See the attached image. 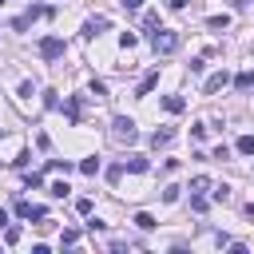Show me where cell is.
I'll return each mask as SVG.
<instances>
[{
	"label": "cell",
	"instance_id": "cell-1",
	"mask_svg": "<svg viewBox=\"0 0 254 254\" xmlns=\"http://www.w3.org/2000/svg\"><path fill=\"white\" fill-rule=\"evenodd\" d=\"M111 139L131 147V143L139 139V131H135V119H127V115H115V123H111Z\"/></svg>",
	"mask_w": 254,
	"mask_h": 254
},
{
	"label": "cell",
	"instance_id": "cell-2",
	"mask_svg": "<svg viewBox=\"0 0 254 254\" xmlns=\"http://www.w3.org/2000/svg\"><path fill=\"white\" fill-rule=\"evenodd\" d=\"M151 48H155L159 56H171V52L179 48V32H167V28H155V32H151Z\"/></svg>",
	"mask_w": 254,
	"mask_h": 254
},
{
	"label": "cell",
	"instance_id": "cell-3",
	"mask_svg": "<svg viewBox=\"0 0 254 254\" xmlns=\"http://www.w3.org/2000/svg\"><path fill=\"white\" fill-rule=\"evenodd\" d=\"M40 56H44V60H60V56H64V40H60V36L40 40Z\"/></svg>",
	"mask_w": 254,
	"mask_h": 254
},
{
	"label": "cell",
	"instance_id": "cell-4",
	"mask_svg": "<svg viewBox=\"0 0 254 254\" xmlns=\"http://www.w3.org/2000/svg\"><path fill=\"white\" fill-rule=\"evenodd\" d=\"M230 83V75L226 71H214V75H206V83H202V95H214V91H222Z\"/></svg>",
	"mask_w": 254,
	"mask_h": 254
},
{
	"label": "cell",
	"instance_id": "cell-5",
	"mask_svg": "<svg viewBox=\"0 0 254 254\" xmlns=\"http://www.w3.org/2000/svg\"><path fill=\"white\" fill-rule=\"evenodd\" d=\"M16 214H20V218H40V222L48 218V210H44L40 202H16Z\"/></svg>",
	"mask_w": 254,
	"mask_h": 254
},
{
	"label": "cell",
	"instance_id": "cell-6",
	"mask_svg": "<svg viewBox=\"0 0 254 254\" xmlns=\"http://www.w3.org/2000/svg\"><path fill=\"white\" fill-rule=\"evenodd\" d=\"M107 24H111V20H107V16H91V20H87V24H83V36H99V32H103V28H107Z\"/></svg>",
	"mask_w": 254,
	"mask_h": 254
},
{
	"label": "cell",
	"instance_id": "cell-7",
	"mask_svg": "<svg viewBox=\"0 0 254 254\" xmlns=\"http://www.w3.org/2000/svg\"><path fill=\"white\" fill-rule=\"evenodd\" d=\"M147 167H151V163H147L143 155H127V159H123V171H135V175H143Z\"/></svg>",
	"mask_w": 254,
	"mask_h": 254
},
{
	"label": "cell",
	"instance_id": "cell-8",
	"mask_svg": "<svg viewBox=\"0 0 254 254\" xmlns=\"http://www.w3.org/2000/svg\"><path fill=\"white\" fill-rule=\"evenodd\" d=\"M155 83H159V71H147V75L139 79V87H135V95H147V91H151Z\"/></svg>",
	"mask_w": 254,
	"mask_h": 254
},
{
	"label": "cell",
	"instance_id": "cell-9",
	"mask_svg": "<svg viewBox=\"0 0 254 254\" xmlns=\"http://www.w3.org/2000/svg\"><path fill=\"white\" fill-rule=\"evenodd\" d=\"M234 87H238V91H250V87H254V67H250V71H238V75H234Z\"/></svg>",
	"mask_w": 254,
	"mask_h": 254
},
{
	"label": "cell",
	"instance_id": "cell-10",
	"mask_svg": "<svg viewBox=\"0 0 254 254\" xmlns=\"http://www.w3.org/2000/svg\"><path fill=\"white\" fill-rule=\"evenodd\" d=\"M64 111H67V119H71V123H79V111H83V107H79V95H71V99L64 103Z\"/></svg>",
	"mask_w": 254,
	"mask_h": 254
},
{
	"label": "cell",
	"instance_id": "cell-11",
	"mask_svg": "<svg viewBox=\"0 0 254 254\" xmlns=\"http://www.w3.org/2000/svg\"><path fill=\"white\" fill-rule=\"evenodd\" d=\"M171 139H175V131H171V127H163V131H155V135H151V147H167Z\"/></svg>",
	"mask_w": 254,
	"mask_h": 254
},
{
	"label": "cell",
	"instance_id": "cell-12",
	"mask_svg": "<svg viewBox=\"0 0 254 254\" xmlns=\"http://www.w3.org/2000/svg\"><path fill=\"white\" fill-rule=\"evenodd\" d=\"M131 222H135V226H139V230H155V226H159V222H155V218H151V214H147V210H139V214H135V218H131Z\"/></svg>",
	"mask_w": 254,
	"mask_h": 254
},
{
	"label": "cell",
	"instance_id": "cell-13",
	"mask_svg": "<svg viewBox=\"0 0 254 254\" xmlns=\"http://www.w3.org/2000/svg\"><path fill=\"white\" fill-rule=\"evenodd\" d=\"M163 107H167L171 115H179V111H183L187 103H183V95H167V99H163Z\"/></svg>",
	"mask_w": 254,
	"mask_h": 254
},
{
	"label": "cell",
	"instance_id": "cell-14",
	"mask_svg": "<svg viewBox=\"0 0 254 254\" xmlns=\"http://www.w3.org/2000/svg\"><path fill=\"white\" fill-rule=\"evenodd\" d=\"M202 190H210V179L206 175H194L190 179V194H202Z\"/></svg>",
	"mask_w": 254,
	"mask_h": 254
},
{
	"label": "cell",
	"instance_id": "cell-15",
	"mask_svg": "<svg viewBox=\"0 0 254 254\" xmlns=\"http://www.w3.org/2000/svg\"><path fill=\"white\" fill-rule=\"evenodd\" d=\"M206 28L222 32V28H230V16H226V12H222V16H210V20H206Z\"/></svg>",
	"mask_w": 254,
	"mask_h": 254
},
{
	"label": "cell",
	"instance_id": "cell-16",
	"mask_svg": "<svg viewBox=\"0 0 254 254\" xmlns=\"http://www.w3.org/2000/svg\"><path fill=\"white\" fill-rule=\"evenodd\" d=\"M79 171H83V175H99V159H95V155H91V159H79Z\"/></svg>",
	"mask_w": 254,
	"mask_h": 254
},
{
	"label": "cell",
	"instance_id": "cell-17",
	"mask_svg": "<svg viewBox=\"0 0 254 254\" xmlns=\"http://www.w3.org/2000/svg\"><path fill=\"white\" fill-rule=\"evenodd\" d=\"M67 190H71V187H67V183H52V187H48V194H52V198H64V194H67Z\"/></svg>",
	"mask_w": 254,
	"mask_h": 254
},
{
	"label": "cell",
	"instance_id": "cell-18",
	"mask_svg": "<svg viewBox=\"0 0 254 254\" xmlns=\"http://www.w3.org/2000/svg\"><path fill=\"white\" fill-rule=\"evenodd\" d=\"M4 242L16 246V242H20V226H4Z\"/></svg>",
	"mask_w": 254,
	"mask_h": 254
},
{
	"label": "cell",
	"instance_id": "cell-19",
	"mask_svg": "<svg viewBox=\"0 0 254 254\" xmlns=\"http://www.w3.org/2000/svg\"><path fill=\"white\" fill-rule=\"evenodd\" d=\"M238 151H242V155H254V135H242V139H238Z\"/></svg>",
	"mask_w": 254,
	"mask_h": 254
},
{
	"label": "cell",
	"instance_id": "cell-20",
	"mask_svg": "<svg viewBox=\"0 0 254 254\" xmlns=\"http://www.w3.org/2000/svg\"><path fill=\"white\" fill-rule=\"evenodd\" d=\"M206 206H210V202H206V198H202V194H190V210H198V214H202V210H206Z\"/></svg>",
	"mask_w": 254,
	"mask_h": 254
},
{
	"label": "cell",
	"instance_id": "cell-21",
	"mask_svg": "<svg viewBox=\"0 0 254 254\" xmlns=\"http://www.w3.org/2000/svg\"><path fill=\"white\" fill-rule=\"evenodd\" d=\"M60 242H64V246H75V242H79V230H64Z\"/></svg>",
	"mask_w": 254,
	"mask_h": 254
},
{
	"label": "cell",
	"instance_id": "cell-22",
	"mask_svg": "<svg viewBox=\"0 0 254 254\" xmlns=\"http://www.w3.org/2000/svg\"><path fill=\"white\" fill-rule=\"evenodd\" d=\"M143 28H147V32H155V28H159V16H155V12H147V16H143Z\"/></svg>",
	"mask_w": 254,
	"mask_h": 254
},
{
	"label": "cell",
	"instance_id": "cell-23",
	"mask_svg": "<svg viewBox=\"0 0 254 254\" xmlns=\"http://www.w3.org/2000/svg\"><path fill=\"white\" fill-rule=\"evenodd\" d=\"M48 167H52V171H64V175H67V171H71V163H67V159H52V163H48Z\"/></svg>",
	"mask_w": 254,
	"mask_h": 254
},
{
	"label": "cell",
	"instance_id": "cell-24",
	"mask_svg": "<svg viewBox=\"0 0 254 254\" xmlns=\"http://www.w3.org/2000/svg\"><path fill=\"white\" fill-rule=\"evenodd\" d=\"M119 44H123V48H135L139 40H135V32H123V36H119Z\"/></svg>",
	"mask_w": 254,
	"mask_h": 254
},
{
	"label": "cell",
	"instance_id": "cell-25",
	"mask_svg": "<svg viewBox=\"0 0 254 254\" xmlns=\"http://www.w3.org/2000/svg\"><path fill=\"white\" fill-rule=\"evenodd\" d=\"M91 95H107V83L103 79H91Z\"/></svg>",
	"mask_w": 254,
	"mask_h": 254
},
{
	"label": "cell",
	"instance_id": "cell-26",
	"mask_svg": "<svg viewBox=\"0 0 254 254\" xmlns=\"http://www.w3.org/2000/svg\"><path fill=\"white\" fill-rule=\"evenodd\" d=\"M179 190H183V187H167V190H163V202H175V198H179Z\"/></svg>",
	"mask_w": 254,
	"mask_h": 254
},
{
	"label": "cell",
	"instance_id": "cell-27",
	"mask_svg": "<svg viewBox=\"0 0 254 254\" xmlns=\"http://www.w3.org/2000/svg\"><path fill=\"white\" fill-rule=\"evenodd\" d=\"M226 198H230V187H226V183H222V187H218V190H214V202H226Z\"/></svg>",
	"mask_w": 254,
	"mask_h": 254
},
{
	"label": "cell",
	"instance_id": "cell-28",
	"mask_svg": "<svg viewBox=\"0 0 254 254\" xmlns=\"http://www.w3.org/2000/svg\"><path fill=\"white\" fill-rule=\"evenodd\" d=\"M75 210L79 214H91V198H75Z\"/></svg>",
	"mask_w": 254,
	"mask_h": 254
},
{
	"label": "cell",
	"instance_id": "cell-29",
	"mask_svg": "<svg viewBox=\"0 0 254 254\" xmlns=\"http://www.w3.org/2000/svg\"><path fill=\"white\" fill-rule=\"evenodd\" d=\"M123 8H131V12H139V8H143V0H123Z\"/></svg>",
	"mask_w": 254,
	"mask_h": 254
},
{
	"label": "cell",
	"instance_id": "cell-30",
	"mask_svg": "<svg viewBox=\"0 0 254 254\" xmlns=\"http://www.w3.org/2000/svg\"><path fill=\"white\" fill-rule=\"evenodd\" d=\"M0 226H8V214H4V210H0Z\"/></svg>",
	"mask_w": 254,
	"mask_h": 254
},
{
	"label": "cell",
	"instance_id": "cell-31",
	"mask_svg": "<svg viewBox=\"0 0 254 254\" xmlns=\"http://www.w3.org/2000/svg\"><path fill=\"white\" fill-rule=\"evenodd\" d=\"M0 4H4V0H0Z\"/></svg>",
	"mask_w": 254,
	"mask_h": 254
}]
</instances>
